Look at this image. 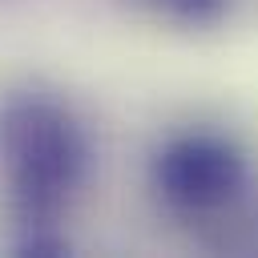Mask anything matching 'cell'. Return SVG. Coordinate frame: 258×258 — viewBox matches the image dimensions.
<instances>
[{
  "label": "cell",
  "instance_id": "obj_1",
  "mask_svg": "<svg viewBox=\"0 0 258 258\" xmlns=\"http://www.w3.org/2000/svg\"><path fill=\"white\" fill-rule=\"evenodd\" d=\"M89 173V137L69 101L24 85L0 93V194L16 254H64V218Z\"/></svg>",
  "mask_w": 258,
  "mask_h": 258
},
{
  "label": "cell",
  "instance_id": "obj_2",
  "mask_svg": "<svg viewBox=\"0 0 258 258\" xmlns=\"http://www.w3.org/2000/svg\"><path fill=\"white\" fill-rule=\"evenodd\" d=\"M157 198L185 218H206L230 210L250 181L246 153L222 133H177L149 165Z\"/></svg>",
  "mask_w": 258,
  "mask_h": 258
},
{
  "label": "cell",
  "instance_id": "obj_3",
  "mask_svg": "<svg viewBox=\"0 0 258 258\" xmlns=\"http://www.w3.org/2000/svg\"><path fill=\"white\" fill-rule=\"evenodd\" d=\"M145 4L161 8L165 16H173L181 24H214V20H222L230 0H145Z\"/></svg>",
  "mask_w": 258,
  "mask_h": 258
}]
</instances>
